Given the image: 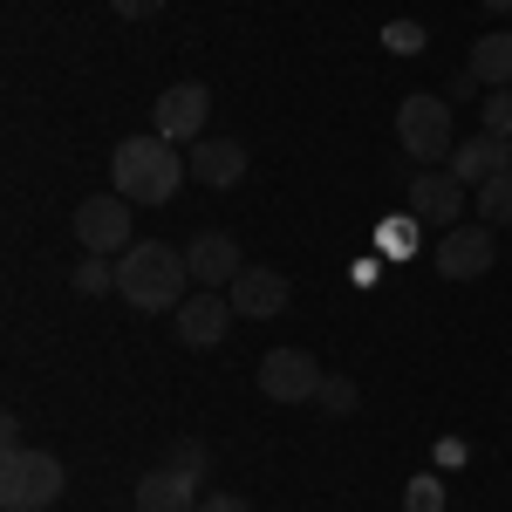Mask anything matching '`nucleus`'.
I'll use <instances>...</instances> for the list:
<instances>
[{"label":"nucleus","mask_w":512,"mask_h":512,"mask_svg":"<svg viewBox=\"0 0 512 512\" xmlns=\"http://www.w3.org/2000/svg\"><path fill=\"white\" fill-rule=\"evenodd\" d=\"M62 485H69V472H62V458L55 451H28V444H14L7 458H0V506L7 512H41L62 499Z\"/></svg>","instance_id":"obj_3"},{"label":"nucleus","mask_w":512,"mask_h":512,"mask_svg":"<svg viewBox=\"0 0 512 512\" xmlns=\"http://www.w3.org/2000/svg\"><path fill=\"white\" fill-rule=\"evenodd\" d=\"M205 110H212V89L205 82H171L151 110V137L164 144H198L205 137Z\"/></svg>","instance_id":"obj_5"},{"label":"nucleus","mask_w":512,"mask_h":512,"mask_svg":"<svg viewBox=\"0 0 512 512\" xmlns=\"http://www.w3.org/2000/svg\"><path fill=\"white\" fill-rule=\"evenodd\" d=\"M110 178H117V192L130 205H171L178 185L192 178V164L178 158V144H164V137H123L110 151Z\"/></svg>","instance_id":"obj_2"},{"label":"nucleus","mask_w":512,"mask_h":512,"mask_svg":"<svg viewBox=\"0 0 512 512\" xmlns=\"http://www.w3.org/2000/svg\"><path fill=\"white\" fill-rule=\"evenodd\" d=\"M185 260H192V280L198 287H233L239 274H246V260H239V239L233 233H198L192 246H185Z\"/></svg>","instance_id":"obj_13"},{"label":"nucleus","mask_w":512,"mask_h":512,"mask_svg":"<svg viewBox=\"0 0 512 512\" xmlns=\"http://www.w3.org/2000/svg\"><path fill=\"white\" fill-rule=\"evenodd\" d=\"M233 321H239V315H233V301H226L219 287H192V294L178 301L171 328H178V342H185V349H219Z\"/></svg>","instance_id":"obj_7"},{"label":"nucleus","mask_w":512,"mask_h":512,"mask_svg":"<svg viewBox=\"0 0 512 512\" xmlns=\"http://www.w3.org/2000/svg\"><path fill=\"white\" fill-rule=\"evenodd\" d=\"M444 171L458 178V185H485V178H499V171H512V137H492V130H478V137H465L451 158H444Z\"/></svg>","instance_id":"obj_11"},{"label":"nucleus","mask_w":512,"mask_h":512,"mask_svg":"<svg viewBox=\"0 0 512 512\" xmlns=\"http://www.w3.org/2000/svg\"><path fill=\"white\" fill-rule=\"evenodd\" d=\"M437 274L444 280H478L492 274V260H499V239H492V226L478 219V226H451V233H437Z\"/></svg>","instance_id":"obj_9"},{"label":"nucleus","mask_w":512,"mask_h":512,"mask_svg":"<svg viewBox=\"0 0 512 512\" xmlns=\"http://www.w3.org/2000/svg\"><path fill=\"white\" fill-rule=\"evenodd\" d=\"M130 198L123 192H96V198H82L76 205V239L89 246V253H123V246H137L130 239Z\"/></svg>","instance_id":"obj_6"},{"label":"nucleus","mask_w":512,"mask_h":512,"mask_svg":"<svg viewBox=\"0 0 512 512\" xmlns=\"http://www.w3.org/2000/svg\"><path fill=\"white\" fill-rule=\"evenodd\" d=\"M137 512H198V485L178 465H158L137 478Z\"/></svg>","instance_id":"obj_15"},{"label":"nucleus","mask_w":512,"mask_h":512,"mask_svg":"<svg viewBox=\"0 0 512 512\" xmlns=\"http://www.w3.org/2000/svg\"><path fill=\"white\" fill-rule=\"evenodd\" d=\"M110 7H117V14H123V21H144V14H158V7H164V0H110Z\"/></svg>","instance_id":"obj_25"},{"label":"nucleus","mask_w":512,"mask_h":512,"mask_svg":"<svg viewBox=\"0 0 512 512\" xmlns=\"http://www.w3.org/2000/svg\"><path fill=\"white\" fill-rule=\"evenodd\" d=\"M396 144L417 158V171L424 164H437V158H451L458 144H451V96H403L396 103Z\"/></svg>","instance_id":"obj_4"},{"label":"nucleus","mask_w":512,"mask_h":512,"mask_svg":"<svg viewBox=\"0 0 512 512\" xmlns=\"http://www.w3.org/2000/svg\"><path fill=\"white\" fill-rule=\"evenodd\" d=\"M465 192H472V185H458L451 171H431V164H424V171L410 178V219L451 233V226H465V219H458V212H465Z\"/></svg>","instance_id":"obj_10"},{"label":"nucleus","mask_w":512,"mask_h":512,"mask_svg":"<svg viewBox=\"0 0 512 512\" xmlns=\"http://www.w3.org/2000/svg\"><path fill=\"white\" fill-rule=\"evenodd\" d=\"M485 7H492V14H512V0H485Z\"/></svg>","instance_id":"obj_26"},{"label":"nucleus","mask_w":512,"mask_h":512,"mask_svg":"<svg viewBox=\"0 0 512 512\" xmlns=\"http://www.w3.org/2000/svg\"><path fill=\"white\" fill-rule=\"evenodd\" d=\"M410 512H444V499H437V478H417V485H410Z\"/></svg>","instance_id":"obj_22"},{"label":"nucleus","mask_w":512,"mask_h":512,"mask_svg":"<svg viewBox=\"0 0 512 512\" xmlns=\"http://www.w3.org/2000/svg\"><path fill=\"white\" fill-rule=\"evenodd\" d=\"M485 89H512V35L506 28H492V35L472 41V62H465Z\"/></svg>","instance_id":"obj_16"},{"label":"nucleus","mask_w":512,"mask_h":512,"mask_svg":"<svg viewBox=\"0 0 512 512\" xmlns=\"http://www.w3.org/2000/svg\"><path fill=\"white\" fill-rule=\"evenodd\" d=\"M69 280H76V294H110V287H117V267H103V253H89Z\"/></svg>","instance_id":"obj_19"},{"label":"nucleus","mask_w":512,"mask_h":512,"mask_svg":"<svg viewBox=\"0 0 512 512\" xmlns=\"http://www.w3.org/2000/svg\"><path fill=\"white\" fill-rule=\"evenodd\" d=\"M185 164H192L198 185H239L246 178V144L239 137H198Z\"/></svg>","instance_id":"obj_14"},{"label":"nucleus","mask_w":512,"mask_h":512,"mask_svg":"<svg viewBox=\"0 0 512 512\" xmlns=\"http://www.w3.org/2000/svg\"><path fill=\"white\" fill-rule=\"evenodd\" d=\"M260 396L267 403H308V396H321V362L308 349H267L260 355Z\"/></svg>","instance_id":"obj_8"},{"label":"nucleus","mask_w":512,"mask_h":512,"mask_svg":"<svg viewBox=\"0 0 512 512\" xmlns=\"http://www.w3.org/2000/svg\"><path fill=\"white\" fill-rule=\"evenodd\" d=\"M315 403H321V410H335V417H349V410H355V383H349V376H321Z\"/></svg>","instance_id":"obj_21"},{"label":"nucleus","mask_w":512,"mask_h":512,"mask_svg":"<svg viewBox=\"0 0 512 512\" xmlns=\"http://www.w3.org/2000/svg\"><path fill=\"white\" fill-rule=\"evenodd\" d=\"M226 301H233V315H246V321H274V315H287V274L246 267V274L226 287Z\"/></svg>","instance_id":"obj_12"},{"label":"nucleus","mask_w":512,"mask_h":512,"mask_svg":"<svg viewBox=\"0 0 512 512\" xmlns=\"http://www.w3.org/2000/svg\"><path fill=\"white\" fill-rule=\"evenodd\" d=\"M171 465H178L185 478H205L212 472V451H205L198 437H178V444H171Z\"/></svg>","instance_id":"obj_20"},{"label":"nucleus","mask_w":512,"mask_h":512,"mask_svg":"<svg viewBox=\"0 0 512 512\" xmlns=\"http://www.w3.org/2000/svg\"><path fill=\"white\" fill-rule=\"evenodd\" d=\"M198 512H253L239 492H212V499H198Z\"/></svg>","instance_id":"obj_24"},{"label":"nucleus","mask_w":512,"mask_h":512,"mask_svg":"<svg viewBox=\"0 0 512 512\" xmlns=\"http://www.w3.org/2000/svg\"><path fill=\"white\" fill-rule=\"evenodd\" d=\"M478 123H485L492 137H512V89H492V96H478Z\"/></svg>","instance_id":"obj_18"},{"label":"nucleus","mask_w":512,"mask_h":512,"mask_svg":"<svg viewBox=\"0 0 512 512\" xmlns=\"http://www.w3.org/2000/svg\"><path fill=\"white\" fill-rule=\"evenodd\" d=\"M390 48H396V55H417V48H424V28H410V21H396V28H390Z\"/></svg>","instance_id":"obj_23"},{"label":"nucleus","mask_w":512,"mask_h":512,"mask_svg":"<svg viewBox=\"0 0 512 512\" xmlns=\"http://www.w3.org/2000/svg\"><path fill=\"white\" fill-rule=\"evenodd\" d=\"M478 219L499 233V226H512V171H499V178H485L478 185Z\"/></svg>","instance_id":"obj_17"},{"label":"nucleus","mask_w":512,"mask_h":512,"mask_svg":"<svg viewBox=\"0 0 512 512\" xmlns=\"http://www.w3.org/2000/svg\"><path fill=\"white\" fill-rule=\"evenodd\" d=\"M117 294L137 315H178V301L192 294V260L164 239H137L117 260Z\"/></svg>","instance_id":"obj_1"}]
</instances>
